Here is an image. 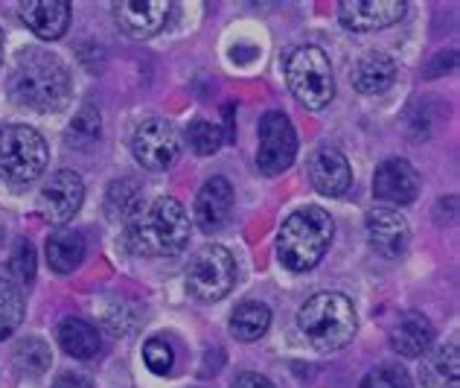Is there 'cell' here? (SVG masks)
I'll return each instance as SVG.
<instances>
[{"label": "cell", "instance_id": "obj_1", "mask_svg": "<svg viewBox=\"0 0 460 388\" xmlns=\"http://www.w3.org/2000/svg\"><path fill=\"white\" fill-rule=\"evenodd\" d=\"M9 96L30 112L50 114L70 100V74L56 53L30 47L18 56L9 77Z\"/></svg>", "mask_w": 460, "mask_h": 388}, {"label": "cell", "instance_id": "obj_2", "mask_svg": "<svg viewBox=\"0 0 460 388\" xmlns=\"http://www.w3.org/2000/svg\"><path fill=\"white\" fill-rule=\"evenodd\" d=\"M190 242V216L172 196H157L126 222V246L143 257H169Z\"/></svg>", "mask_w": 460, "mask_h": 388}, {"label": "cell", "instance_id": "obj_3", "mask_svg": "<svg viewBox=\"0 0 460 388\" xmlns=\"http://www.w3.org/2000/svg\"><path fill=\"white\" fill-rule=\"evenodd\" d=\"M356 327L358 321L353 301L338 293H318L297 310V330L321 354L347 347L353 342Z\"/></svg>", "mask_w": 460, "mask_h": 388}, {"label": "cell", "instance_id": "obj_4", "mask_svg": "<svg viewBox=\"0 0 460 388\" xmlns=\"http://www.w3.org/2000/svg\"><path fill=\"white\" fill-rule=\"evenodd\" d=\"M332 216L323 208H300L280 228L277 254L288 272L314 269L332 242Z\"/></svg>", "mask_w": 460, "mask_h": 388}, {"label": "cell", "instance_id": "obj_5", "mask_svg": "<svg viewBox=\"0 0 460 388\" xmlns=\"http://www.w3.org/2000/svg\"><path fill=\"white\" fill-rule=\"evenodd\" d=\"M47 158V143L32 126L15 123L0 129V178L9 187H27L41 178Z\"/></svg>", "mask_w": 460, "mask_h": 388}, {"label": "cell", "instance_id": "obj_6", "mask_svg": "<svg viewBox=\"0 0 460 388\" xmlns=\"http://www.w3.org/2000/svg\"><path fill=\"white\" fill-rule=\"evenodd\" d=\"M286 82L288 91L295 94L300 105L321 112L332 103L335 96V79H332V65L321 47H297V50L286 59Z\"/></svg>", "mask_w": 460, "mask_h": 388}, {"label": "cell", "instance_id": "obj_7", "mask_svg": "<svg viewBox=\"0 0 460 388\" xmlns=\"http://www.w3.org/2000/svg\"><path fill=\"white\" fill-rule=\"evenodd\" d=\"M236 286V260L225 246H204L187 266V289L196 301L213 304Z\"/></svg>", "mask_w": 460, "mask_h": 388}, {"label": "cell", "instance_id": "obj_8", "mask_svg": "<svg viewBox=\"0 0 460 388\" xmlns=\"http://www.w3.org/2000/svg\"><path fill=\"white\" fill-rule=\"evenodd\" d=\"M297 155V135L295 126L283 112H265L260 117V147H257V167L262 176H280L292 167Z\"/></svg>", "mask_w": 460, "mask_h": 388}, {"label": "cell", "instance_id": "obj_9", "mask_svg": "<svg viewBox=\"0 0 460 388\" xmlns=\"http://www.w3.org/2000/svg\"><path fill=\"white\" fill-rule=\"evenodd\" d=\"M131 152L146 169H166L178 158V135L166 120H143L131 138Z\"/></svg>", "mask_w": 460, "mask_h": 388}, {"label": "cell", "instance_id": "obj_10", "mask_svg": "<svg viewBox=\"0 0 460 388\" xmlns=\"http://www.w3.org/2000/svg\"><path fill=\"white\" fill-rule=\"evenodd\" d=\"M82 199H84V185L79 173H74V169H58V173L50 176V181L41 187L39 204L47 220L56 225H65L74 220L76 211L82 208Z\"/></svg>", "mask_w": 460, "mask_h": 388}, {"label": "cell", "instance_id": "obj_11", "mask_svg": "<svg viewBox=\"0 0 460 388\" xmlns=\"http://www.w3.org/2000/svg\"><path fill=\"white\" fill-rule=\"evenodd\" d=\"M405 15L402 0H341L338 4V21L353 32L385 30Z\"/></svg>", "mask_w": 460, "mask_h": 388}, {"label": "cell", "instance_id": "obj_12", "mask_svg": "<svg viewBox=\"0 0 460 388\" xmlns=\"http://www.w3.org/2000/svg\"><path fill=\"white\" fill-rule=\"evenodd\" d=\"M306 173L312 187L321 193V196H344L353 185V169H349L347 155L338 147H318L312 152Z\"/></svg>", "mask_w": 460, "mask_h": 388}, {"label": "cell", "instance_id": "obj_13", "mask_svg": "<svg viewBox=\"0 0 460 388\" xmlns=\"http://www.w3.org/2000/svg\"><path fill=\"white\" fill-rule=\"evenodd\" d=\"M114 21L131 39H149L166 27V18L172 12L169 0H123L114 4Z\"/></svg>", "mask_w": 460, "mask_h": 388}, {"label": "cell", "instance_id": "obj_14", "mask_svg": "<svg viewBox=\"0 0 460 388\" xmlns=\"http://www.w3.org/2000/svg\"><path fill=\"white\" fill-rule=\"evenodd\" d=\"M420 193V176L417 169L411 167L402 158H391V161H382L376 167V176H373V196L387 204H411Z\"/></svg>", "mask_w": 460, "mask_h": 388}, {"label": "cell", "instance_id": "obj_15", "mask_svg": "<svg viewBox=\"0 0 460 388\" xmlns=\"http://www.w3.org/2000/svg\"><path fill=\"white\" fill-rule=\"evenodd\" d=\"M365 234L370 248L387 260L402 257L411 242V228L405 216H399L396 211H370L365 220Z\"/></svg>", "mask_w": 460, "mask_h": 388}, {"label": "cell", "instance_id": "obj_16", "mask_svg": "<svg viewBox=\"0 0 460 388\" xmlns=\"http://www.w3.org/2000/svg\"><path fill=\"white\" fill-rule=\"evenodd\" d=\"M230 211H234V187H230V181L222 176L210 178L196 196V225L208 234L219 231L230 220Z\"/></svg>", "mask_w": 460, "mask_h": 388}, {"label": "cell", "instance_id": "obj_17", "mask_svg": "<svg viewBox=\"0 0 460 388\" xmlns=\"http://www.w3.org/2000/svg\"><path fill=\"white\" fill-rule=\"evenodd\" d=\"M21 18L39 39L56 41L70 27V4L65 0H27V4H21Z\"/></svg>", "mask_w": 460, "mask_h": 388}, {"label": "cell", "instance_id": "obj_18", "mask_svg": "<svg viewBox=\"0 0 460 388\" xmlns=\"http://www.w3.org/2000/svg\"><path fill=\"white\" fill-rule=\"evenodd\" d=\"M431 342H434V327L422 312H405L391 330L394 350H396V354L408 356V359L422 356Z\"/></svg>", "mask_w": 460, "mask_h": 388}, {"label": "cell", "instance_id": "obj_19", "mask_svg": "<svg viewBox=\"0 0 460 388\" xmlns=\"http://www.w3.org/2000/svg\"><path fill=\"white\" fill-rule=\"evenodd\" d=\"M396 74H399V68L394 62V56L370 53V56L361 59V62L356 65V70H353V88L358 94H367V96L385 94L396 82Z\"/></svg>", "mask_w": 460, "mask_h": 388}, {"label": "cell", "instance_id": "obj_20", "mask_svg": "<svg viewBox=\"0 0 460 388\" xmlns=\"http://www.w3.org/2000/svg\"><path fill=\"white\" fill-rule=\"evenodd\" d=\"M84 260V237L74 228H58L47 237V263L56 275H70Z\"/></svg>", "mask_w": 460, "mask_h": 388}, {"label": "cell", "instance_id": "obj_21", "mask_svg": "<svg viewBox=\"0 0 460 388\" xmlns=\"http://www.w3.org/2000/svg\"><path fill=\"white\" fill-rule=\"evenodd\" d=\"M422 385L426 388H457L460 385V347L457 342L446 345L422 362Z\"/></svg>", "mask_w": 460, "mask_h": 388}, {"label": "cell", "instance_id": "obj_22", "mask_svg": "<svg viewBox=\"0 0 460 388\" xmlns=\"http://www.w3.org/2000/svg\"><path fill=\"white\" fill-rule=\"evenodd\" d=\"M58 342L74 359H93L102 347L100 330L84 319H65L58 324Z\"/></svg>", "mask_w": 460, "mask_h": 388}, {"label": "cell", "instance_id": "obj_23", "mask_svg": "<svg viewBox=\"0 0 460 388\" xmlns=\"http://www.w3.org/2000/svg\"><path fill=\"white\" fill-rule=\"evenodd\" d=\"M143 208V187L135 178H117L105 193V213L111 222H128Z\"/></svg>", "mask_w": 460, "mask_h": 388}, {"label": "cell", "instance_id": "obj_24", "mask_svg": "<svg viewBox=\"0 0 460 388\" xmlns=\"http://www.w3.org/2000/svg\"><path fill=\"white\" fill-rule=\"evenodd\" d=\"M271 324V310L257 301H248L234 310V319H230V333H234L239 342H257L260 336H265Z\"/></svg>", "mask_w": 460, "mask_h": 388}, {"label": "cell", "instance_id": "obj_25", "mask_svg": "<svg viewBox=\"0 0 460 388\" xmlns=\"http://www.w3.org/2000/svg\"><path fill=\"white\" fill-rule=\"evenodd\" d=\"M12 362H15L18 374H23V377H41L53 362L50 345L39 336L23 338V342H18L15 354H12Z\"/></svg>", "mask_w": 460, "mask_h": 388}, {"label": "cell", "instance_id": "obj_26", "mask_svg": "<svg viewBox=\"0 0 460 388\" xmlns=\"http://www.w3.org/2000/svg\"><path fill=\"white\" fill-rule=\"evenodd\" d=\"M102 135V117H100V108L96 105H82L79 112L70 120V129H67V143L74 147H91Z\"/></svg>", "mask_w": 460, "mask_h": 388}, {"label": "cell", "instance_id": "obj_27", "mask_svg": "<svg viewBox=\"0 0 460 388\" xmlns=\"http://www.w3.org/2000/svg\"><path fill=\"white\" fill-rule=\"evenodd\" d=\"M23 321V295L21 289L0 277V338L12 336Z\"/></svg>", "mask_w": 460, "mask_h": 388}, {"label": "cell", "instance_id": "obj_28", "mask_svg": "<svg viewBox=\"0 0 460 388\" xmlns=\"http://www.w3.org/2000/svg\"><path fill=\"white\" fill-rule=\"evenodd\" d=\"M187 138H190V147L196 155H213L216 149L222 147L225 138H222V129L213 126L210 120H192L190 129H187Z\"/></svg>", "mask_w": 460, "mask_h": 388}, {"label": "cell", "instance_id": "obj_29", "mask_svg": "<svg viewBox=\"0 0 460 388\" xmlns=\"http://www.w3.org/2000/svg\"><path fill=\"white\" fill-rule=\"evenodd\" d=\"M358 388H414V385H411V377L399 365H379L361 380Z\"/></svg>", "mask_w": 460, "mask_h": 388}, {"label": "cell", "instance_id": "obj_30", "mask_svg": "<svg viewBox=\"0 0 460 388\" xmlns=\"http://www.w3.org/2000/svg\"><path fill=\"white\" fill-rule=\"evenodd\" d=\"M9 272L21 284H30L35 277V251L27 239L15 242V251H12V257H9Z\"/></svg>", "mask_w": 460, "mask_h": 388}, {"label": "cell", "instance_id": "obj_31", "mask_svg": "<svg viewBox=\"0 0 460 388\" xmlns=\"http://www.w3.org/2000/svg\"><path fill=\"white\" fill-rule=\"evenodd\" d=\"M143 359H146V365H149L152 374H161V377H166V374L172 371L175 354H172V347L164 342V338H149V342L143 345Z\"/></svg>", "mask_w": 460, "mask_h": 388}, {"label": "cell", "instance_id": "obj_32", "mask_svg": "<svg viewBox=\"0 0 460 388\" xmlns=\"http://www.w3.org/2000/svg\"><path fill=\"white\" fill-rule=\"evenodd\" d=\"M236 388H274V383L269 377H262V374H239L236 377Z\"/></svg>", "mask_w": 460, "mask_h": 388}, {"label": "cell", "instance_id": "obj_33", "mask_svg": "<svg viewBox=\"0 0 460 388\" xmlns=\"http://www.w3.org/2000/svg\"><path fill=\"white\" fill-rule=\"evenodd\" d=\"M53 388H93V383L88 377H82V374H62Z\"/></svg>", "mask_w": 460, "mask_h": 388}, {"label": "cell", "instance_id": "obj_34", "mask_svg": "<svg viewBox=\"0 0 460 388\" xmlns=\"http://www.w3.org/2000/svg\"><path fill=\"white\" fill-rule=\"evenodd\" d=\"M455 59H457V53H455V50L440 53L438 59H434V62H438V65H431V68L426 70V74H429V77H438V74H443V70H452V68H455Z\"/></svg>", "mask_w": 460, "mask_h": 388}, {"label": "cell", "instance_id": "obj_35", "mask_svg": "<svg viewBox=\"0 0 460 388\" xmlns=\"http://www.w3.org/2000/svg\"><path fill=\"white\" fill-rule=\"evenodd\" d=\"M0 62H4V32H0Z\"/></svg>", "mask_w": 460, "mask_h": 388}]
</instances>
